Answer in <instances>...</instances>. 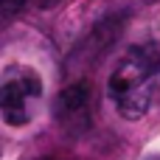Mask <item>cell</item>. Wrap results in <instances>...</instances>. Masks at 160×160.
<instances>
[{"label":"cell","instance_id":"6da1fadb","mask_svg":"<svg viewBox=\"0 0 160 160\" xmlns=\"http://www.w3.org/2000/svg\"><path fill=\"white\" fill-rule=\"evenodd\" d=\"M107 93L121 118L138 121L160 104V51L135 45L112 68Z\"/></svg>","mask_w":160,"mask_h":160},{"label":"cell","instance_id":"7a4b0ae2","mask_svg":"<svg viewBox=\"0 0 160 160\" xmlns=\"http://www.w3.org/2000/svg\"><path fill=\"white\" fill-rule=\"evenodd\" d=\"M42 96V79L31 68H8L0 79V118L8 127H25Z\"/></svg>","mask_w":160,"mask_h":160},{"label":"cell","instance_id":"3957f363","mask_svg":"<svg viewBox=\"0 0 160 160\" xmlns=\"http://www.w3.org/2000/svg\"><path fill=\"white\" fill-rule=\"evenodd\" d=\"M56 121L65 132L82 135L90 124V82L79 79L68 84L56 98Z\"/></svg>","mask_w":160,"mask_h":160},{"label":"cell","instance_id":"277c9868","mask_svg":"<svg viewBox=\"0 0 160 160\" xmlns=\"http://www.w3.org/2000/svg\"><path fill=\"white\" fill-rule=\"evenodd\" d=\"M31 3H34V0H0V22L17 17L25 6H31Z\"/></svg>","mask_w":160,"mask_h":160},{"label":"cell","instance_id":"5b68a950","mask_svg":"<svg viewBox=\"0 0 160 160\" xmlns=\"http://www.w3.org/2000/svg\"><path fill=\"white\" fill-rule=\"evenodd\" d=\"M143 160H160V158H158V155H155V158H143Z\"/></svg>","mask_w":160,"mask_h":160}]
</instances>
